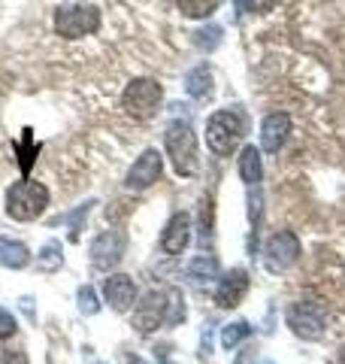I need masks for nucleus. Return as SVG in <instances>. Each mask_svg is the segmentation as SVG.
Instances as JSON below:
<instances>
[{
    "label": "nucleus",
    "mask_w": 345,
    "mask_h": 364,
    "mask_svg": "<svg viewBox=\"0 0 345 364\" xmlns=\"http://www.w3.org/2000/svg\"><path fill=\"white\" fill-rule=\"evenodd\" d=\"M188 306H185V294L179 289H164V325H179L185 322Z\"/></svg>",
    "instance_id": "18"
},
{
    "label": "nucleus",
    "mask_w": 345,
    "mask_h": 364,
    "mask_svg": "<svg viewBox=\"0 0 345 364\" xmlns=\"http://www.w3.org/2000/svg\"><path fill=\"white\" fill-rule=\"evenodd\" d=\"M248 294V273L243 267H234L227 270L224 277H218V286H215V304L230 310V306H239L243 298Z\"/></svg>",
    "instance_id": "10"
},
{
    "label": "nucleus",
    "mask_w": 345,
    "mask_h": 364,
    "mask_svg": "<svg viewBox=\"0 0 345 364\" xmlns=\"http://www.w3.org/2000/svg\"><path fill=\"white\" fill-rule=\"evenodd\" d=\"M191 243V215L188 213H172L170 222L160 234V249L167 255H182Z\"/></svg>",
    "instance_id": "11"
},
{
    "label": "nucleus",
    "mask_w": 345,
    "mask_h": 364,
    "mask_svg": "<svg viewBox=\"0 0 345 364\" xmlns=\"http://www.w3.org/2000/svg\"><path fill=\"white\" fill-rule=\"evenodd\" d=\"M243 4H246V9H248V13H270V9L275 6V4H279V0H243Z\"/></svg>",
    "instance_id": "28"
},
{
    "label": "nucleus",
    "mask_w": 345,
    "mask_h": 364,
    "mask_svg": "<svg viewBox=\"0 0 345 364\" xmlns=\"http://www.w3.org/2000/svg\"><path fill=\"white\" fill-rule=\"evenodd\" d=\"M218 43H221V28H206V31L197 33V46H200V49H206V52L215 49Z\"/></svg>",
    "instance_id": "27"
},
{
    "label": "nucleus",
    "mask_w": 345,
    "mask_h": 364,
    "mask_svg": "<svg viewBox=\"0 0 345 364\" xmlns=\"http://www.w3.org/2000/svg\"><path fill=\"white\" fill-rule=\"evenodd\" d=\"M188 279H194L197 286H203V282H212L218 279V258L215 255H194V261L188 264Z\"/></svg>",
    "instance_id": "19"
},
{
    "label": "nucleus",
    "mask_w": 345,
    "mask_h": 364,
    "mask_svg": "<svg viewBox=\"0 0 345 364\" xmlns=\"http://www.w3.org/2000/svg\"><path fill=\"white\" fill-rule=\"evenodd\" d=\"M285 322L297 337H303V340H318L321 334H324V310L315 306V304H309V301L288 306Z\"/></svg>",
    "instance_id": "8"
},
{
    "label": "nucleus",
    "mask_w": 345,
    "mask_h": 364,
    "mask_svg": "<svg viewBox=\"0 0 345 364\" xmlns=\"http://www.w3.org/2000/svg\"><path fill=\"white\" fill-rule=\"evenodd\" d=\"M160 173H164V155H160L158 149H146L133 161V167L128 170L124 186H128L131 191H146V188H152L155 182L160 179Z\"/></svg>",
    "instance_id": "9"
},
{
    "label": "nucleus",
    "mask_w": 345,
    "mask_h": 364,
    "mask_svg": "<svg viewBox=\"0 0 345 364\" xmlns=\"http://www.w3.org/2000/svg\"><path fill=\"white\" fill-rule=\"evenodd\" d=\"M160 97H164V88H160L155 79H133V82L124 88V95H121V107L128 116L133 119H152L158 107H160Z\"/></svg>",
    "instance_id": "5"
},
{
    "label": "nucleus",
    "mask_w": 345,
    "mask_h": 364,
    "mask_svg": "<svg viewBox=\"0 0 345 364\" xmlns=\"http://www.w3.org/2000/svg\"><path fill=\"white\" fill-rule=\"evenodd\" d=\"M246 131H248V119L239 107L218 109L209 116V122H206V146H209L215 155H230L246 140Z\"/></svg>",
    "instance_id": "1"
},
{
    "label": "nucleus",
    "mask_w": 345,
    "mask_h": 364,
    "mask_svg": "<svg viewBox=\"0 0 345 364\" xmlns=\"http://www.w3.org/2000/svg\"><path fill=\"white\" fill-rule=\"evenodd\" d=\"M49 207V188L43 182L21 179L6 191V215L16 222H33L40 219Z\"/></svg>",
    "instance_id": "3"
},
{
    "label": "nucleus",
    "mask_w": 345,
    "mask_h": 364,
    "mask_svg": "<svg viewBox=\"0 0 345 364\" xmlns=\"http://www.w3.org/2000/svg\"><path fill=\"white\" fill-rule=\"evenodd\" d=\"M103 294H106V304L115 313H128L136 301V282L128 273H112V277L103 282Z\"/></svg>",
    "instance_id": "12"
},
{
    "label": "nucleus",
    "mask_w": 345,
    "mask_h": 364,
    "mask_svg": "<svg viewBox=\"0 0 345 364\" xmlns=\"http://www.w3.org/2000/svg\"><path fill=\"white\" fill-rule=\"evenodd\" d=\"M167 155L172 161V170L179 176H194L200 170V152H197V136H194L188 122H172L164 134Z\"/></svg>",
    "instance_id": "2"
},
{
    "label": "nucleus",
    "mask_w": 345,
    "mask_h": 364,
    "mask_svg": "<svg viewBox=\"0 0 345 364\" xmlns=\"http://www.w3.org/2000/svg\"><path fill=\"white\" fill-rule=\"evenodd\" d=\"M239 176H243L246 186H258L261 182V176H263L261 149H255V146H243V152H239Z\"/></svg>",
    "instance_id": "15"
},
{
    "label": "nucleus",
    "mask_w": 345,
    "mask_h": 364,
    "mask_svg": "<svg viewBox=\"0 0 345 364\" xmlns=\"http://www.w3.org/2000/svg\"><path fill=\"white\" fill-rule=\"evenodd\" d=\"M263 261L270 273H285L300 261V237L294 231H275L263 246Z\"/></svg>",
    "instance_id": "6"
},
{
    "label": "nucleus",
    "mask_w": 345,
    "mask_h": 364,
    "mask_svg": "<svg viewBox=\"0 0 345 364\" xmlns=\"http://www.w3.org/2000/svg\"><path fill=\"white\" fill-rule=\"evenodd\" d=\"M28 261H31V252H28L25 243L0 237V264L9 267V270H21V267H28Z\"/></svg>",
    "instance_id": "16"
},
{
    "label": "nucleus",
    "mask_w": 345,
    "mask_h": 364,
    "mask_svg": "<svg viewBox=\"0 0 345 364\" xmlns=\"http://www.w3.org/2000/svg\"><path fill=\"white\" fill-rule=\"evenodd\" d=\"M61 264H64V249H61V243H58V240H49L40 249V255H37V270L55 273Z\"/></svg>",
    "instance_id": "20"
},
{
    "label": "nucleus",
    "mask_w": 345,
    "mask_h": 364,
    "mask_svg": "<svg viewBox=\"0 0 345 364\" xmlns=\"http://www.w3.org/2000/svg\"><path fill=\"white\" fill-rule=\"evenodd\" d=\"M91 207H94V203H82V207H79L73 215H61V219H58V222H70V228H73V231H70V237H73V240H79V228H82V219H85V215H88V210Z\"/></svg>",
    "instance_id": "25"
},
{
    "label": "nucleus",
    "mask_w": 345,
    "mask_h": 364,
    "mask_svg": "<svg viewBox=\"0 0 345 364\" xmlns=\"http://www.w3.org/2000/svg\"><path fill=\"white\" fill-rule=\"evenodd\" d=\"M221 0H179V13L185 18H209Z\"/></svg>",
    "instance_id": "21"
},
{
    "label": "nucleus",
    "mask_w": 345,
    "mask_h": 364,
    "mask_svg": "<svg viewBox=\"0 0 345 364\" xmlns=\"http://www.w3.org/2000/svg\"><path fill=\"white\" fill-rule=\"evenodd\" d=\"M124 252H128V234L124 231H100L94 237V243H91L88 255H91V264H94L97 270H112L119 261L124 258Z\"/></svg>",
    "instance_id": "7"
},
{
    "label": "nucleus",
    "mask_w": 345,
    "mask_h": 364,
    "mask_svg": "<svg viewBox=\"0 0 345 364\" xmlns=\"http://www.w3.org/2000/svg\"><path fill=\"white\" fill-rule=\"evenodd\" d=\"M97 364H100V361H97Z\"/></svg>",
    "instance_id": "31"
},
{
    "label": "nucleus",
    "mask_w": 345,
    "mask_h": 364,
    "mask_svg": "<svg viewBox=\"0 0 345 364\" xmlns=\"http://www.w3.org/2000/svg\"><path fill=\"white\" fill-rule=\"evenodd\" d=\"M158 325H164V291H148L133 310V328L140 334H152Z\"/></svg>",
    "instance_id": "13"
},
{
    "label": "nucleus",
    "mask_w": 345,
    "mask_h": 364,
    "mask_svg": "<svg viewBox=\"0 0 345 364\" xmlns=\"http://www.w3.org/2000/svg\"><path fill=\"white\" fill-rule=\"evenodd\" d=\"M18 152H21V170H31V164H33V155H37V146H33V136H31V131H25V136H21V143H18Z\"/></svg>",
    "instance_id": "24"
},
{
    "label": "nucleus",
    "mask_w": 345,
    "mask_h": 364,
    "mask_svg": "<svg viewBox=\"0 0 345 364\" xmlns=\"http://www.w3.org/2000/svg\"><path fill=\"white\" fill-rule=\"evenodd\" d=\"M248 334H251V325L248 322H243V318H239V322H230V325L221 328V346L224 349H236Z\"/></svg>",
    "instance_id": "22"
},
{
    "label": "nucleus",
    "mask_w": 345,
    "mask_h": 364,
    "mask_svg": "<svg viewBox=\"0 0 345 364\" xmlns=\"http://www.w3.org/2000/svg\"><path fill=\"white\" fill-rule=\"evenodd\" d=\"M100 31V9L91 4H73V6H61L55 13V33L64 40H79L88 33Z\"/></svg>",
    "instance_id": "4"
},
{
    "label": "nucleus",
    "mask_w": 345,
    "mask_h": 364,
    "mask_svg": "<svg viewBox=\"0 0 345 364\" xmlns=\"http://www.w3.org/2000/svg\"><path fill=\"white\" fill-rule=\"evenodd\" d=\"M18 331V322H16V316L6 310V306H0V340H6V337H13Z\"/></svg>",
    "instance_id": "26"
},
{
    "label": "nucleus",
    "mask_w": 345,
    "mask_h": 364,
    "mask_svg": "<svg viewBox=\"0 0 345 364\" xmlns=\"http://www.w3.org/2000/svg\"><path fill=\"white\" fill-rule=\"evenodd\" d=\"M288 134H291V119L285 112H270L261 124V149L275 155L288 143Z\"/></svg>",
    "instance_id": "14"
},
{
    "label": "nucleus",
    "mask_w": 345,
    "mask_h": 364,
    "mask_svg": "<svg viewBox=\"0 0 345 364\" xmlns=\"http://www.w3.org/2000/svg\"><path fill=\"white\" fill-rule=\"evenodd\" d=\"M0 364H31V361H28V355L21 349H9V352L0 355Z\"/></svg>",
    "instance_id": "29"
},
{
    "label": "nucleus",
    "mask_w": 345,
    "mask_h": 364,
    "mask_svg": "<svg viewBox=\"0 0 345 364\" xmlns=\"http://www.w3.org/2000/svg\"><path fill=\"white\" fill-rule=\"evenodd\" d=\"M185 91L194 100H206L212 95V70L206 64H197L194 70H188L185 76Z\"/></svg>",
    "instance_id": "17"
},
{
    "label": "nucleus",
    "mask_w": 345,
    "mask_h": 364,
    "mask_svg": "<svg viewBox=\"0 0 345 364\" xmlns=\"http://www.w3.org/2000/svg\"><path fill=\"white\" fill-rule=\"evenodd\" d=\"M76 301H79V310H82L85 316H94V313L100 310V304H97V294H94V289H91V286H82V289H79Z\"/></svg>",
    "instance_id": "23"
},
{
    "label": "nucleus",
    "mask_w": 345,
    "mask_h": 364,
    "mask_svg": "<svg viewBox=\"0 0 345 364\" xmlns=\"http://www.w3.org/2000/svg\"><path fill=\"white\" fill-rule=\"evenodd\" d=\"M255 355H258V349H251V346H246L243 352H239V358H236L234 364H251V361H255Z\"/></svg>",
    "instance_id": "30"
}]
</instances>
